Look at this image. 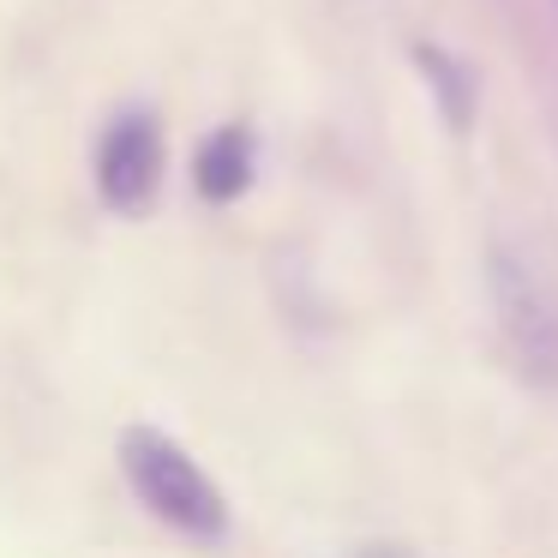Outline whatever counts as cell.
<instances>
[{"mask_svg": "<svg viewBox=\"0 0 558 558\" xmlns=\"http://www.w3.org/2000/svg\"><path fill=\"white\" fill-rule=\"evenodd\" d=\"M366 558H397V553H366Z\"/></svg>", "mask_w": 558, "mask_h": 558, "instance_id": "cell-6", "label": "cell"}, {"mask_svg": "<svg viewBox=\"0 0 558 558\" xmlns=\"http://www.w3.org/2000/svg\"><path fill=\"white\" fill-rule=\"evenodd\" d=\"M253 169H258V145L253 133H246L241 121L217 126V133H205V145H198L193 157V186L205 205H234V198L253 186Z\"/></svg>", "mask_w": 558, "mask_h": 558, "instance_id": "cell-4", "label": "cell"}, {"mask_svg": "<svg viewBox=\"0 0 558 558\" xmlns=\"http://www.w3.org/2000/svg\"><path fill=\"white\" fill-rule=\"evenodd\" d=\"M414 61H421L426 85H433V97H438V114H445L457 133H469V126H474V73L457 61V54L433 49V43H421Z\"/></svg>", "mask_w": 558, "mask_h": 558, "instance_id": "cell-5", "label": "cell"}, {"mask_svg": "<svg viewBox=\"0 0 558 558\" xmlns=\"http://www.w3.org/2000/svg\"><path fill=\"white\" fill-rule=\"evenodd\" d=\"M486 294L505 354L534 390H558V289L517 241L486 246Z\"/></svg>", "mask_w": 558, "mask_h": 558, "instance_id": "cell-2", "label": "cell"}, {"mask_svg": "<svg viewBox=\"0 0 558 558\" xmlns=\"http://www.w3.org/2000/svg\"><path fill=\"white\" fill-rule=\"evenodd\" d=\"M162 186V126L150 109H121L97 138V193L114 217H145Z\"/></svg>", "mask_w": 558, "mask_h": 558, "instance_id": "cell-3", "label": "cell"}, {"mask_svg": "<svg viewBox=\"0 0 558 558\" xmlns=\"http://www.w3.org/2000/svg\"><path fill=\"white\" fill-rule=\"evenodd\" d=\"M114 462H121L133 498L162 522V529H174L193 546L229 541V498H222V486L186 457L181 438L157 433V426H126Z\"/></svg>", "mask_w": 558, "mask_h": 558, "instance_id": "cell-1", "label": "cell"}]
</instances>
